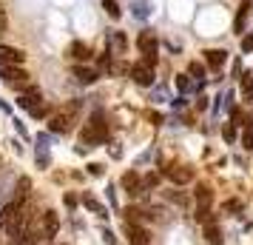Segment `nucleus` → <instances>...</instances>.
I'll return each mask as SVG.
<instances>
[{
	"instance_id": "obj_22",
	"label": "nucleus",
	"mask_w": 253,
	"mask_h": 245,
	"mask_svg": "<svg viewBox=\"0 0 253 245\" xmlns=\"http://www.w3.org/2000/svg\"><path fill=\"white\" fill-rule=\"evenodd\" d=\"M108 43H114V49H117V51H120V54H123V51H126V49H128V40H126V35H123V32H114V35H111V40H108Z\"/></svg>"
},
{
	"instance_id": "obj_24",
	"label": "nucleus",
	"mask_w": 253,
	"mask_h": 245,
	"mask_svg": "<svg viewBox=\"0 0 253 245\" xmlns=\"http://www.w3.org/2000/svg\"><path fill=\"white\" fill-rule=\"evenodd\" d=\"M211 188L208 186H196V199H199V205H211Z\"/></svg>"
},
{
	"instance_id": "obj_15",
	"label": "nucleus",
	"mask_w": 253,
	"mask_h": 245,
	"mask_svg": "<svg viewBox=\"0 0 253 245\" xmlns=\"http://www.w3.org/2000/svg\"><path fill=\"white\" fill-rule=\"evenodd\" d=\"M123 186L128 188V194H131V197H134V194H142V183H139L137 171H128V174L123 177Z\"/></svg>"
},
{
	"instance_id": "obj_11",
	"label": "nucleus",
	"mask_w": 253,
	"mask_h": 245,
	"mask_svg": "<svg viewBox=\"0 0 253 245\" xmlns=\"http://www.w3.org/2000/svg\"><path fill=\"white\" fill-rule=\"evenodd\" d=\"M253 12V0H242L239 12H236V20H233V29H236V35L245 32V20H248V14Z\"/></svg>"
},
{
	"instance_id": "obj_4",
	"label": "nucleus",
	"mask_w": 253,
	"mask_h": 245,
	"mask_svg": "<svg viewBox=\"0 0 253 245\" xmlns=\"http://www.w3.org/2000/svg\"><path fill=\"white\" fill-rule=\"evenodd\" d=\"M57 228H60V220L54 211H46L43 214V225H40V237H43V243H51L54 237H57Z\"/></svg>"
},
{
	"instance_id": "obj_28",
	"label": "nucleus",
	"mask_w": 253,
	"mask_h": 245,
	"mask_svg": "<svg viewBox=\"0 0 253 245\" xmlns=\"http://www.w3.org/2000/svg\"><path fill=\"white\" fill-rule=\"evenodd\" d=\"M134 9H137V17H148V12H151V9H148V0H139Z\"/></svg>"
},
{
	"instance_id": "obj_20",
	"label": "nucleus",
	"mask_w": 253,
	"mask_h": 245,
	"mask_svg": "<svg viewBox=\"0 0 253 245\" xmlns=\"http://www.w3.org/2000/svg\"><path fill=\"white\" fill-rule=\"evenodd\" d=\"M242 146H245V148H253V120L245 123V131H242Z\"/></svg>"
},
{
	"instance_id": "obj_33",
	"label": "nucleus",
	"mask_w": 253,
	"mask_h": 245,
	"mask_svg": "<svg viewBox=\"0 0 253 245\" xmlns=\"http://www.w3.org/2000/svg\"><path fill=\"white\" fill-rule=\"evenodd\" d=\"M63 199H66V205H69V208H74V205H77V197H74V194H66Z\"/></svg>"
},
{
	"instance_id": "obj_2",
	"label": "nucleus",
	"mask_w": 253,
	"mask_h": 245,
	"mask_svg": "<svg viewBox=\"0 0 253 245\" xmlns=\"http://www.w3.org/2000/svg\"><path fill=\"white\" fill-rule=\"evenodd\" d=\"M23 214H26V205L23 202H6L3 208H0V231L3 234H12L17 225H20V220H23Z\"/></svg>"
},
{
	"instance_id": "obj_6",
	"label": "nucleus",
	"mask_w": 253,
	"mask_h": 245,
	"mask_svg": "<svg viewBox=\"0 0 253 245\" xmlns=\"http://www.w3.org/2000/svg\"><path fill=\"white\" fill-rule=\"evenodd\" d=\"M128 74H131V80L137 83V86H142V89L154 83V69H151V66H145V63H137V66L128 71Z\"/></svg>"
},
{
	"instance_id": "obj_7",
	"label": "nucleus",
	"mask_w": 253,
	"mask_h": 245,
	"mask_svg": "<svg viewBox=\"0 0 253 245\" xmlns=\"http://www.w3.org/2000/svg\"><path fill=\"white\" fill-rule=\"evenodd\" d=\"M137 49L142 54H157V49H160V40L154 32H139L137 35Z\"/></svg>"
},
{
	"instance_id": "obj_25",
	"label": "nucleus",
	"mask_w": 253,
	"mask_h": 245,
	"mask_svg": "<svg viewBox=\"0 0 253 245\" xmlns=\"http://www.w3.org/2000/svg\"><path fill=\"white\" fill-rule=\"evenodd\" d=\"M83 202H85V208H91L94 214H100V217H105V208H103V205H100V202H97L94 197H88V194H85V197H83Z\"/></svg>"
},
{
	"instance_id": "obj_10",
	"label": "nucleus",
	"mask_w": 253,
	"mask_h": 245,
	"mask_svg": "<svg viewBox=\"0 0 253 245\" xmlns=\"http://www.w3.org/2000/svg\"><path fill=\"white\" fill-rule=\"evenodd\" d=\"M23 60H26V54L20 51V49L3 46V43H0V63H14V66H20Z\"/></svg>"
},
{
	"instance_id": "obj_26",
	"label": "nucleus",
	"mask_w": 253,
	"mask_h": 245,
	"mask_svg": "<svg viewBox=\"0 0 253 245\" xmlns=\"http://www.w3.org/2000/svg\"><path fill=\"white\" fill-rule=\"evenodd\" d=\"M176 89H179V92H191V89H194V86H191V74H179V77H176Z\"/></svg>"
},
{
	"instance_id": "obj_21",
	"label": "nucleus",
	"mask_w": 253,
	"mask_h": 245,
	"mask_svg": "<svg viewBox=\"0 0 253 245\" xmlns=\"http://www.w3.org/2000/svg\"><path fill=\"white\" fill-rule=\"evenodd\" d=\"M242 97L245 100H253V74H245L242 77Z\"/></svg>"
},
{
	"instance_id": "obj_32",
	"label": "nucleus",
	"mask_w": 253,
	"mask_h": 245,
	"mask_svg": "<svg viewBox=\"0 0 253 245\" xmlns=\"http://www.w3.org/2000/svg\"><path fill=\"white\" fill-rule=\"evenodd\" d=\"M142 63H145V66H151V69H154V66H157V54H145V57H142Z\"/></svg>"
},
{
	"instance_id": "obj_31",
	"label": "nucleus",
	"mask_w": 253,
	"mask_h": 245,
	"mask_svg": "<svg viewBox=\"0 0 253 245\" xmlns=\"http://www.w3.org/2000/svg\"><path fill=\"white\" fill-rule=\"evenodd\" d=\"M236 137V126L230 123V126H225V140H233Z\"/></svg>"
},
{
	"instance_id": "obj_1",
	"label": "nucleus",
	"mask_w": 253,
	"mask_h": 245,
	"mask_svg": "<svg viewBox=\"0 0 253 245\" xmlns=\"http://www.w3.org/2000/svg\"><path fill=\"white\" fill-rule=\"evenodd\" d=\"M105 137H108V126H105L103 111H97V114H91L88 126L83 129V143H88V148H94V146L105 143Z\"/></svg>"
},
{
	"instance_id": "obj_34",
	"label": "nucleus",
	"mask_w": 253,
	"mask_h": 245,
	"mask_svg": "<svg viewBox=\"0 0 253 245\" xmlns=\"http://www.w3.org/2000/svg\"><path fill=\"white\" fill-rule=\"evenodd\" d=\"M6 32V14H3V9H0V35Z\"/></svg>"
},
{
	"instance_id": "obj_17",
	"label": "nucleus",
	"mask_w": 253,
	"mask_h": 245,
	"mask_svg": "<svg viewBox=\"0 0 253 245\" xmlns=\"http://www.w3.org/2000/svg\"><path fill=\"white\" fill-rule=\"evenodd\" d=\"M205 240H208L211 245H222V231L216 228V222L205 225Z\"/></svg>"
},
{
	"instance_id": "obj_9",
	"label": "nucleus",
	"mask_w": 253,
	"mask_h": 245,
	"mask_svg": "<svg viewBox=\"0 0 253 245\" xmlns=\"http://www.w3.org/2000/svg\"><path fill=\"white\" fill-rule=\"evenodd\" d=\"M71 74H74V77H77V80L83 83V86H91V83L100 80V71L91 69V66H80V63H77V66L71 69Z\"/></svg>"
},
{
	"instance_id": "obj_23",
	"label": "nucleus",
	"mask_w": 253,
	"mask_h": 245,
	"mask_svg": "<svg viewBox=\"0 0 253 245\" xmlns=\"http://www.w3.org/2000/svg\"><path fill=\"white\" fill-rule=\"evenodd\" d=\"M188 74H191L196 83H202L205 80V66H202V63H191V66H188Z\"/></svg>"
},
{
	"instance_id": "obj_27",
	"label": "nucleus",
	"mask_w": 253,
	"mask_h": 245,
	"mask_svg": "<svg viewBox=\"0 0 253 245\" xmlns=\"http://www.w3.org/2000/svg\"><path fill=\"white\" fill-rule=\"evenodd\" d=\"M103 9H105L108 14H111L114 20L120 17V6H117V0H103Z\"/></svg>"
},
{
	"instance_id": "obj_13",
	"label": "nucleus",
	"mask_w": 253,
	"mask_h": 245,
	"mask_svg": "<svg viewBox=\"0 0 253 245\" xmlns=\"http://www.w3.org/2000/svg\"><path fill=\"white\" fill-rule=\"evenodd\" d=\"M168 177H171L173 183H179V186H185V183H191V177H194V171H191V168H185V165H171V168H168Z\"/></svg>"
},
{
	"instance_id": "obj_12",
	"label": "nucleus",
	"mask_w": 253,
	"mask_h": 245,
	"mask_svg": "<svg viewBox=\"0 0 253 245\" xmlns=\"http://www.w3.org/2000/svg\"><path fill=\"white\" fill-rule=\"evenodd\" d=\"M48 129L54 131V134H66L71 129V114H54L48 120Z\"/></svg>"
},
{
	"instance_id": "obj_16",
	"label": "nucleus",
	"mask_w": 253,
	"mask_h": 245,
	"mask_svg": "<svg viewBox=\"0 0 253 245\" xmlns=\"http://www.w3.org/2000/svg\"><path fill=\"white\" fill-rule=\"evenodd\" d=\"M71 57H74V60H88V57H91V51H88L85 43L74 40V43H71Z\"/></svg>"
},
{
	"instance_id": "obj_29",
	"label": "nucleus",
	"mask_w": 253,
	"mask_h": 245,
	"mask_svg": "<svg viewBox=\"0 0 253 245\" xmlns=\"http://www.w3.org/2000/svg\"><path fill=\"white\" fill-rule=\"evenodd\" d=\"M230 120H233V126H245V117H242L239 108H233V111H230Z\"/></svg>"
},
{
	"instance_id": "obj_18",
	"label": "nucleus",
	"mask_w": 253,
	"mask_h": 245,
	"mask_svg": "<svg viewBox=\"0 0 253 245\" xmlns=\"http://www.w3.org/2000/svg\"><path fill=\"white\" fill-rule=\"evenodd\" d=\"M26 197H29V180H20L17 183V188H14V202H26Z\"/></svg>"
},
{
	"instance_id": "obj_3",
	"label": "nucleus",
	"mask_w": 253,
	"mask_h": 245,
	"mask_svg": "<svg viewBox=\"0 0 253 245\" xmlns=\"http://www.w3.org/2000/svg\"><path fill=\"white\" fill-rule=\"evenodd\" d=\"M0 77H3V80L9 83V86H23V83L29 80L26 69L14 66V63H0Z\"/></svg>"
},
{
	"instance_id": "obj_14",
	"label": "nucleus",
	"mask_w": 253,
	"mask_h": 245,
	"mask_svg": "<svg viewBox=\"0 0 253 245\" xmlns=\"http://www.w3.org/2000/svg\"><path fill=\"white\" fill-rule=\"evenodd\" d=\"M225 57H228V51H222V49H208L205 51V63L211 66V69L225 66Z\"/></svg>"
},
{
	"instance_id": "obj_5",
	"label": "nucleus",
	"mask_w": 253,
	"mask_h": 245,
	"mask_svg": "<svg viewBox=\"0 0 253 245\" xmlns=\"http://www.w3.org/2000/svg\"><path fill=\"white\" fill-rule=\"evenodd\" d=\"M43 103V94H40V89L37 86H29L26 92H20V97H17V105L20 108H26V111H32L35 105Z\"/></svg>"
},
{
	"instance_id": "obj_19",
	"label": "nucleus",
	"mask_w": 253,
	"mask_h": 245,
	"mask_svg": "<svg viewBox=\"0 0 253 245\" xmlns=\"http://www.w3.org/2000/svg\"><path fill=\"white\" fill-rule=\"evenodd\" d=\"M196 222H202V225H211V222H213L211 205H199V208H196Z\"/></svg>"
},
{
	"instance_id": "obj_30",
	"label": "nucleus",
	"mask_w": 253,
	"mask_h": 245,
	"mask_svg": "<svg viewBox=\"0 0 253 245\" xmlns=\"http://www.w3.org/2000/svg\"><path fill=\"white\" fill-rule=\"evenodd\" d=\"M242 51H253V32L248 37H242Z\"/></svg>"
},
{
	"instance_id": "obj_8",
	"label": "nucleus",
	"mask_w": 253,
	"mask_h": 245,
	"mask_svg": "<svg viewBox=\"0 0 253 245\" xmlns=\"http://www.w3.org/2000/svg\"><path fill=\"white\" fill-rule=\"evenodd\" d=\"M126 234H128V240H131V245H148L151 243V234L142 225H137V222H128Z\"/></svg>"
}]
</instances>
